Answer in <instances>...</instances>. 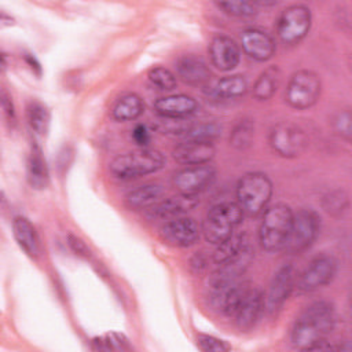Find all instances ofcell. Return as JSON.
<instances>
[{"label":"cell","instance_id":"1","mask_svg":"<svg viewBox=\"0 0 352 352\" xmlns=\"http://www.w3.org/2000/svg\"><path fill=\"white\" fill-rule=\"evenodd\" d=\"M336 326V311L329 301H315L308 305L293 324L290 341L294 348H309L327 337Z\"/></svg>","mask_w":352,"mask_h":352},{"label":"cell","instance_id":"2","mask_svg":"<svg viewBox=\"0 0 352 352\" xmlns=\"http://www.w3.org/2000/svg\"><path fill=\"white\" fill-rule=\"evenodd\" d=\"M165 165V157L161 151L148 147H140L133 151L118 154L109 165L113 176L121 180L135 179L155 173Z\"/></svg>","mask_w":352,"mask_h":352},{"label":"cell","instance_id":"3","mask_svg":"<svg viewBox=\"0 0 352 352\" xmlns=\"http://www.w3.org/2000/svg\"><path fill=\"white\" fill-rule=\"evenodd\" d=\"M293 210L286 204H275L264 210L258 230V242L267 252L285 248L293 223Z\"/></svg>","mask_w":352,"mask_h":352},{"label":"cell","instance_id":"4","mask_svg":"<svg viewBox=\"0 0 352 352\" xmlns=\"http://www.w3.org/2000/svg\"><path fill=\"white\" fill-rule=\"evenodd\" d=\"M272 182L263 172H249L236 184V202L248 216L263 213L272 197Z\"/></svg>","mask_w":352,"mask_h":352},{"label":"cell","instance_id":"5","mask_svg":"<svg viewBox=\"0 0 352 352\" xmlns=\"http://www.w3.org/2000/svg\"><path fill=\"white\" fill-rule=\"evenodd\" d=\"M243 214L238 202H220L206 213L201 232L209 243L216 246L235 232V228L242 223Z\"/></svg>","mask_w":352,"mask_h":352},{"label":"cell","instance_id":"6","mask_svg":"<svg viewBox=\"0 0 352 352\" xmlns=\"http://www.w3.org/2000/svg\"><path fill=\"white\" fill-rule=\"evenodd\" d=\"M311 23V10L305 4H292L280 12L276 22V34L282 44L296 45L308 34Z\"/></svg>","mask_w":352,"mask_h":352},{"label":"cell","instance_id":"7","mask_svg":"<svg viewBox=\"0 0 352 352\" xmlns=\"http://www.w3.org/2000/svg\"><path fill=\"white\" fill-rule=\"evenodd\" d=\"M322 92L320 77L312 70L296 72L286 88V102L297 110H305L312 107Z\"/></svg>","mask_w":352,"mask_h":352},{"label":"cell","instance_id":"8","mask_svg":"<svg viewBox=\"0 0 352 352\" xmlns=\"http://www.w3.org/2000/svg\"><path fill=\"white\" fill-rule=\"evenodd\" d=\"M319 231V214L314 209H300L296 213H293L290 235L283 249L290 254L301 253L316 241Z\"/></svg>","mask_w":352,"mask_h":352},{"label":"cell","instance_id":"9","mask_svg":"<svg viewBox=\"0 0 352 352\" xmlns=\"http://www.w3.org/2000/svg\"><path fill=\"white\" fill-rule=\"evenodd\" d=\"M268 142L271 148L280 157L294 158L308 147V136L298 125L292 122H279L272 126Z\"/></svg>","mask_w":352,"mask_h":352},{"label":"cell","instance_id":"10","mask_svg":"<svg viewBox=\"0 0 352 352\" xmlns=\"http://www.w3.org/2000/svg\"><path fill=\"white\" fill-rule=\"evenodd\" d=\"M337 260L333 256H316L308 264V267L300 275H297L296 287L304 293L318 290L333 280L337 274Z\"/></svg>","mask_w":352,"mask_h":352},{"label":"cell","instance_id":"11","mask_svg":"<svg viewBox=\"0 0 352 352\" xmlns=\"http://www.w3.org/2000/svg\"><path fill=\"white\" fill-rule=\"evenodd\" d=\"M216 175V169L209 164L186 166L173 175L172 184L177 192L197 195L213 184Z\"/></svg>","mask_w":352,"mask_h":352},{"label":"cell","instance_id":"12","mask_svg":"<svg viewBox=\"0 0 352 352\" xmlns=\"http://www.w3.org/2000/svg\"><path fill=\"white\" fill-rule=\"evenodd\" d=\"M297 272L292 264H285L274 274L268 292L264 296V308L270 315L276 314L296 287Z\"/></svg>","mask_w":352,"mask_h":352},{"label":"cell","instance_id":"13","mask_svg":"<svg viewBox=\"0 0 352 352\" xmlns=\"http://www.w3.org/2000/svg\"><path fill=\"white\" fill-rule=\"evenodd\" d=\"M252 260H253V249L250 248V245H248L236 256L217 265V268L212 272L209 278V286L212 289H217L220 286L239 280V278L250 265Z\"/></svg>","mask_w":352,"mask_h":352},{"label":"cell","instance_id":"14","mask_svg":"<svg viewBox=\"0 0 352 352\" xmlns=\"http://www.w3.org/2000/svg\"><path fill=\"white\" fill-rule=\"evenodd\" d=\"M201 228L198 227L197 221L191 217H175L168 220L162 228H161V235L162 238L179 248H187L194 245L199 239Z\"/></svg>","mask_w":352,"mask_h":352},{"label":"cell","instance_id":"15","mask_svg":"<svg viewBox=\"0 0 352 352\" xmlns=\"http://www.w3.org/2000/svg\"><path fill=\"white\" fill-rule=\"evenodd\" d=\"M250 283L246 280H235L228 285L212 289V304L223 315L234 316L239 305L245 300L248 292L250 290Z\"/></svg>","mask_w":352,"mask_h":352},{"label":"cell","instance_id":"16","mask_svg":"<svg viewBox=\"0 0 352 352\" xmlns=\"http://www.w3.org/2000/svg\"><path fill=\"white\" fill-rule=\"evenodd\" d=\"M210 63L221 70L230 72L235 69L241 60V48L235 40L228 36H216L208 47Z\"/></svg>","mask_w":352,"mask_h":352},{"label":"cell","instance_id":"17","mask_svg":"<svg viewBox=\"0 0 352 352\" xmlns=\"http://www.w3.org/2000/svg\"><path fill=\"white\" fill-rule=\"evenodd\" d=\"M197 195L177 192L176 195L162 198L154 206L147 209V217L151 220H170L192 210L198 205Z\"/></svg>","mask_w":352,"mask_h":352},{"label":"cell","instance_id":"18","mask_svg":"<svg viewBox=\"0 0 352 352\" xmlns=\"http://www.w3.org/2000/svg\"><path fill=\"white\" fill-rule=\"evenodd\" d=\"M241 47L249 58L257 62L270 60L276 51L275 40L257 28H250L241 33Z\"/></svg>","mask_w":352,"mask_h":352},{"label":"cell","instance_id":"19","mask_svg":"<svg viewBox=\"0 0 352 352\" xmlns=\"http://www.w3.org/2000/svg\"><path fill=\"white\" fill-rule=\"evenodd\" d=\"M153 109L162 118L183 120L194 114L199 109V104L192 96L177 94L158 98L154 102Z\"/></svg>","mask_w":352,"mask_h":352},{"label":"cell","instance_id":"20","mask_svg":"<svg viewBox=\"0 0 352 352\" xmlns=\"http://www.w3.org/2000/svg\"><path fill=\"white\" fill-rule=\"evenodd\" d=\"M214 154V144L204 140H183L172 151L173 160L186 166L209 164Z\"/></svg>","mask_w":352,"mask_h":352},{"label":"cell","instance_id":"21","mask_svg":"<svg viewBox=\"0 0 352 352\" xmlns=\"http://www.w3.org/2000/svg\"><path fill=\"white\" fill-rule=\"evenodd\" d=\"M176 73L182 81L192 87H204L212 77L206 62L195 54L182 55L176 60Z\"/></svg>","mask_w":352,"mask_h":352},{"label":"cell","instance_id":"22","mask_svg":"<svg viewBox=\"0 0 352 352\" xmlns=\"http://www.w3.org/2000/svg\"><path fill=\"white\" fill-rule=\"evenodd\" d=\"M264 312V293L258 287H250L245 300L235 312V323L241 331H248L260 319Z\"/></svg>","mask_w":352,"mask_h":352},{"label":"cell","instance_id":"23","mask_svg":"<svg viewBox=\"0 0 352 352\" xmlns=\"http://www.w3.org/2000/svg\"><path fill=\"white\" fill-rule=\"evenodd\" d=\"M26 177L32 188L44 190L50 183V170L43 154L41 147L37 143H32L26 161Z\"/></svg>","mask_w":352,"mask_h":352},{"label":"cell","instance_id":"24","mask_svg":"<svg viewBox=\"0 0 352 352\" xmlns=\"http://www.w3.org/2000/svg\"><path fill=\"white\" fill-rule=\"evenodd\" d=\"M12 234L19 248L30 257L36 258L40 253L38 235L34 226L23 216H16L12 220Z\"/></svg>","mask_w":352,"mask_h":352},{"label":"cell","instance_id":"25","mask_svg":"<svg viewBox=\"0 0 352 352\" xmlns=\"http://www.w3.org/2000/svg\"><path fill=\"white\" fill-rule=\"evenodd\" d=\"M164 198V187L158 183H146L131 190L126 197V205L133 210L150 209Z\"/></svg>","mask_w":352,"mask_h":352},{"label":"cell","instance_id":"26","mask_svg":"<svg viewBox=\"0 0 352 352\" xmlns=\"http://www.w3.org/2000/svg\"><path fill=\"white\" fill-rule=\"evenodd\" d=\"M282 80V72L278 66L267 67L256 80L253 85V98L265 102L270 100L278 91Z\"/></svg>","mask_w":352,"mask_h":352},{"label":"cell","instance_id":"27","mask_svg":"<svg viewBox=\"0 0 352 352\" xmlns=\"http://www.w3.org/2000/svg\"><path fill=\"white\" fill-rule=\"evenodd\" d=\"M144 111V102L138 94L122 95L113 106L111 114L117 121H133Z\"/></svg>","mask_w":352,"mask_h":352},{"label":"cell","instance_id":"28","mask_svg":"<svg viewBox=\"0 0 352 352\" xmlns=\"http://www.w3.org/2000/svg\"><path fill=\"white\" fill-rule=\"evenodd\" d=\"M248 88V80L242 74H232L217 80L212 88V94L219 99H235L243 96Z\"/></svg>","mask_w":352,"mask_h":352},{"label":"cell","instance_id":"29","mask_svg":"<svg viewBox=\"0 0 352 352\" xmlns=\"http://www.w3.org/2000/svg\"><path fill=\"white\" fill-rule=\"evenodd\" d=\"M248 245H249V239H248L246 232H242V231L241 232H234L227 239H224L223 242L216 245L212 260L217 265L223 264L227 260L236 256Z\"/></svg>","mask_w":352,"mask_h":352},{"label":"cell","instance_id":"30","mask_svg":"<svg viewBox=\"0 0 352 352\" xmlns=\"http://www.w3.org/2000/svg\"><path fill=\"white\" fill-rule=\"evenodd\" d=\"M26 118L30 129L37 135H45L50 128V110L41 102L33 100L26 107Z\"/></svg>","mask_w":352,"mask_h":352},{"label":"cell","instance_id":"31","mask_svg":"<svg viewBox=\"0 0 352 352\" xmlns=\"http://www.w3.org/2000/svg\"><path fill=\"white\" fill-rule=\"evenodd\" d=\"M253 138L254 122L250 118H243L234 125L230 133V144L236 150H246L252 146Z\"/></svg>","mask_w":352,"mask_h":352},{"label":"cell","instance_id":"32","mask_svg":"<svg viewBox=\"0 0 352 352\" xmlns=\"http://www.w3.org/2000/svg\"><path fill=\"white\" fill-rule=\"evenodd\" d=\"M221 133V126L217 122H199L191 124L187 132L183 135L184 140H204L213 142Z\"/></svg>","mask_w":352,"mask_h":352},{"label":"cell","instance_id":"33","mask_svg":"<svg viewBox=\"0 0 352 352\" xmlns=\"http://www.w3.org/2000/svg\"><path fill=\"white\" fill-rule=\"evenodd\" d=\"M322 206L323 209L331 214V216H341L346 212L348 206H349V199H348V194L341 190V188H336L329 191L323 199H322Z\"/></svg>","mask_w":352,"mask_h":352},{"label":"cell","instance_id":"34","mask_svg":"<svg viewBox=\"0 0 352 352\" xmlns=\"http://www.w3.org/2000/svg\"><path fill=\"white\" fill-rule=\"evenodd\" d=\"M94 348L99 351H129L132 346L128 338L117 331H111L92 340Z\"/></svg>","mask_w":352,"mask_h":352},{"label":"cell","instance_id":"35","mask_svg":"<svg viewBox=\"0 0 352 352\" xmlns=\"http://www.w3.org/2000/svg\"><path fill=\"white\" fill-rule=\"evenodd\" d=\"M147 77H148V81L154 87H157L158 89H162V91H170V89L176 88V85H177L176 76L169 69L162 67V66L151 67L147 73Z\"/></svg>","mask_w":352,"mask_h":352},{"label":"cell","instance_id":"36","mask_svg":"<svg viewBox=\"0 0 352 352\" xmlns=\"http://www.w3.org/2000/svg\"><path fill=\"white\" fill-rule=\"evenodd\" d=\"M216 6L226 14L236 18H250L257 14L256 3L249 1H220Z\"/></svg>","mask_w":352,"mask_h":352},{"label":"cell","instance_id":"37","mask_svg":"<svg viewBox=\"0 0 352 352\" xmlns=\"http://www.w3.org/2000/svg\"><path fill=\"white\" fill-rule=\"evenodd\" d=\"M197 345L204 352H226L231 349V345L226 341L208 334H199L197 337Z\"/></svg>","mask_w":352,"mask_h":352},{"label":"cell","instance_id":"38","mask_svg":"<svg viewBox=\"0 0 352 352\" xmlns=\"http://www.w3.org/2000/svg\"><path fill=\"white\" fill-rule=\"evenodd\" d=\"M334 128L337 133L345 140H351L352 136V116L349 109L341 110L334 118Z\"/></svg>","mask_w":352,"mask_h":352},{"label":"cell","instance_id":"39","mask_svg":"<svg viewBox=\"0 0 352 352\" xmlns=\"http://www.w3.org/2000/svg\"><path fill=\"white\" fill-rule=\"evenodd\" d=\"M132 139L133 142L140 146V147H147V144L151 140V133L147 125L144 124H138L135 125L133 131H132Z\"/></svg>","mask_w":352,"mask_h":352},{"label":"cell","instance_id":"40","mask_svg":"<svg viewBox=\"0 0 352 352\" xmlns=\"http://www.w3.org/2000/svg\"><path fill=\"white\" fill-rule=\"evenodd\" d=\"M1 107L4 111V116L7 117V120L11 122L15 120V110H14V104L11 100V96L7 94L6 89H3L1 92Z\"/></svg>","mask_w":352,"mask_h":352},{"label":"cell","instance_id":"41","mask_svg":"<svg viewBox=\"0 0 352 352\" xmlns=\"http://www.w3.org/2000/svg\"><path fill=\"white\" fill-rule=\"evenodd\" d=\"M69 245L70 248L76 252V254H80V256H84V257H88L89 256V249L88 246L76 235H69Z\"/></svg>","mask_w":352,"mask_h":352},{"label":"cell","instance_id":"42","mask_svg":"<svg viewBox=\"0 0 352 352\" xmlns=\"http://www.w3.org/2000/svg\"><path fill=\"white\" fill-rule=\"evenodd\" d=\"M191 265L195 267L198 271H201V270H204V268L206 267V260L202 257L201 253H199V254H195V256L192 257V260H191Z\"/></svg>","mask_w":352,"mask_h":352},{"label":"cell","instance_id":"43","mask_svg":"<svg viewBox=\"0 0 352 352\" xmlns=\"http://www.w3.org/2000/svg\"><path fill=\"white\" fill-rule=\"evenodd\" d=\"M25 59H26V62L29 63V66H30V69H32V70H36V72H37V74H40V73H41V66H40V63L37 62V59H36L33 55L28 54V55L25 56Z\"/></svg>","mask_w":352,"mask_h":352}]
</instances>
